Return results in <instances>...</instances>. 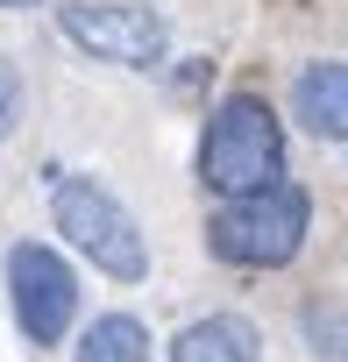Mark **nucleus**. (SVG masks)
I'll return each instance as SVG.
<instances>
[{
	"mask_svg": "<svg viewBox=\"0 0 348 362\" xmlns=\"http://www.w3.org/2000/svg\"><path fill=\"white\" fill-rule=\"evenodd\" d=\"M199 177L221 199H249V192L284 185V121L256 93L221 100L207 135H199Z\"/></svg>",
	"mask_w": 348,
	"mask_h": 362,
	"instance_id": "f257e3e1",
	"label": "nucleus"
},
{
	"mask_svg": "<svg viewBox=\"0 0 348 362\" xmlns=\"http://www.w3.org/2000/svg\"><path fill=\"white\" fill-rule=\"evenodd\" d=\"M50 221H57V235L86 256V263H100L114 284H142L149 277V249H142V228H135V214L100 185V177H64V170H50Z\"/></svg>",
	"mask_w": 348,
	"mask_h": 362,
	"instance_id": "f03ea898",
	"label": "nucleus"
},
{
	"mask_svg": "<svg viewBox=\"0 0 348 362\" xmlns=\"http://www.w3.org/2000/svg\"><path fill=\"white\" fill-rule=\"evenodd\" d=\"M306 228H313V199L306 185H270V192H249V199H228L214 221H207V242L221 263H242V270H284L298 249H306Z\"/></svg>",
	"mask_w": 348,
	"mask_h": 362,
	"instance_id": "7ed1b4c3",
	"label": "nucleus"
},
{
	"mask_svg": "<svg viewBox=\"0 0 348 362\" xmlns=\"http://www.w3.org/2000/svg\"><path fill=\"white\" fill-rule=\"evenodd\" d=\"M8 305L36 348H57L64 327L79 320V270L43 242H15L8 249Z\"/></svg>",
	"mask_w": 348,
	"mask_h": 362,
	"instance_id": "20e7f679",
	"label": "nucleus"
},
{
	"mask_svg": "<svg viewBox=\"0 0 348 362\" xmlns=\"http://www.w3.org/2000/svg\"><path fill=\"white\" fill-rule=\"evenodd\" d=\"M57 29H64L86 57H100V64L142 71V64L163 57V22H156V8H142V0H64V8H57Z\"/></svg>",
	"mask_w": 348,
	"mask_h": 362,
	"instance_id": "39448f33",
	"label": "nucleus"
},
{
	"mask_svg": "<svg viewBox=\"0 0 348 362\" xmlns=\"http://www.w3.org/2000/svg\"><path fill=\"white\" fill-rule=\"evenodd\" d=\"M170 362H263V334L242 313H207V320L178 327Z\"/></svg>",
	"mask_w": 348,
	"mask_h": 362,
	"instance_id": "423d86ee",
	"label": "nucleus"
},
{
	"mask_svg": "<svg viewBox=\"0 0 348 362\" xmlns=\"http://www.w3.org/2000/svg\"><path fill=\"white\" fill-rule=\"evenodd\" d=\"M291 107H298V121H306L320 142H348V64H341V57L306 64Z\"/></svg>",
	"mask_w": 348,
	"mask_h": 362,
	"instance_id": "0eeeda50",
	"label": "nucleus"
},
{
	"mask_svg": "<svg viewBox=\"0 0 348 362\" xmlns=\"http://www.w3.org/2000/svg\"><path fill=\"white\" fill-rule=\"evenodd\" d=\"M79 362H149V334L135 313H100L79 334Z\"/></svg>",
	"mask_w": 348,
	"mask_h": 362,
	"instance_id": "6e6552de",
	"label": "nucleus"
},
{
	"mask_svg": "<svg viewBox=\"0 0 348 362\" xmlns=\"http://www.w3.org/2000/svg\"><path fill=\"white\" fill-rule=\"evenodd\" d=\"M15 121H22V71L0 64V142L15 135Z\"/></svg>",
	"mask_w": 348,
	"mask_h": 362,
	"instance_id": "1a4fd4ad",
	"label": "nucleus"
},
{
	"mask_svg": "<svg viewBox=\"0 0 348 362\" xmlns=\"http://www.w3.org/2000/svg\"><path fill=\"white\" fill-rule=\"evenodd\" d=\"M0 8H36V0H0Z\"/></svg>",
	"mask_w": 348,
	"mask_h": 362,
	"instance_id": "9d476101",
	"label": "nucleus"
}]
</instances>
